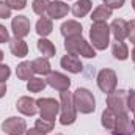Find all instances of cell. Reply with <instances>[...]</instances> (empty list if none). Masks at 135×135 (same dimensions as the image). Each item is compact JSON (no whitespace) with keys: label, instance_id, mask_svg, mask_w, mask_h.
Instances as JSON below:
<instances>
[{"label":"cell","instance_id":"obj_8","mask_svg":"<svg viewBox=\"0 0 135 135\" xmlns=\"http://www.w3.org/2000/svg\"><path fill=\"white\" fill-rule=\"evenodd\" d=\"M98 85L104 93L110 94L116 88V74L112 69H102L98 75Z\"/></svg>","mask_w":135,"mask_h":135},{"label":"cell","instance_id":"obj_37","mask_svg":"<svg viewBox=\"0 0 135 135\" xmlns=\"http://www.w3.org/2000/svg\"><path fill=\"white\" fill-rule=\"evenodd\" d=\"M5 94H6V85L0 82V98H3Z\"/></svg>","mask_w":135,"mask_h":135},{"label":"cell","instance_id":"obj_38","mask_svg":"<svg viewBox=\"0 0 135 135\" xmlns=\"http://www.w3.org/2000/svg\"><path fill=\"white\" fill-rule=\"evenodd\" d=\"M132 60H134V63H135V47H134V50H132Z\"/></svg>","mask_w":135,"mask_h":135},{"label":"cell","instance_id":"obj_9","mask_svg":"<svg viewBox=\"0 0 135 135\" xmlns=\"http://www.w3.org/2000/svg\"><path fill=\"white\" fill-rule=\"evenodd\" d=\"M2 131L8 135H22L27 132V124L22 118H8L3 121Z\"/></svg>","mask_w":135,"mask_h":135},{"label":"cell","instance_id":"obj_4","mask_svg":"<svg viewBox=\"0 0 135 135\" xmlns=\"http://www.w3.org/2000/svg\"><path fill=\"white\" fill-rule=\"evenodd\" d=\"M61 118H60V123L63 126L68 124H72L75 121V116H77V110H75V105L72 101V94L69 91H61Z\"/></svg>","mask_w":135,"mask_h":135},{"label":"cell","instance_id":"obj_5","mask_svg":"<svg viewBox=\"0 0 135 135\" xmlns=\"http://www.w3.org/2000/svg\"><path fill=\"white\" fill-rule=\"evenodd\" d=\"M127 96H129V91H124V90H118V91H113L107 96V105L108 108L115 113V115H123V113H127Z\"/></svg>","mask_w":135,"mask_h":135},{"label":"cell","instance_id":"obj_13","mask_svg":"<svg viewBox=\"0 0 135 135\" xmlns=\"http://www.w3.org/2000/svg\"><path fill=\"white\" fill-rule=\"evenodd\" d=\"M16 107H17V110L21 113H24L27 116H33L35 113L38 112V104H36V101L32 99V98H28V96L21 98L19 101L16 102Z\"/></svg>","mask_w":135,"mask_h":135},{"label":"cell","instance_id":"obj_26","mask_svg":"<svg viewBox=\"0 0 135 135\" xmlns=\"http://www.w3.org/2000/svg\"><path fill=\"white\" fill-rule=\"evenodd\" d=\"M46 85H47V82L46 80H42V79H39V77H32L30 80H28V83H27V90L30 91V93H39V91H42L44 88H46Z\"/></svg>","mask_w":135,"mask_h":135},{"label":"cell","instance_id":"obj_6","mask_svg":"<svg viewBox=\"0 0 135 135\" xmlns=\"http://www.w3.org/2000/svg\"><path fill=\"white\" fill-rule=\"evenodd\" d=\"M36 104H38V110L41 113V118L46 119V121H54L55 116H57V113H58V110H60V107H61L58 102L55 101V99H52V98L38 99Z\"/></svg>","mask_w":135,"mask_h":135},{"label":"cell","instance_id":"obj_10","mask_svg":"<svg viewBox=\"0 0 135 135\" xmlns=\"http://www.w3.org/2000/svg\"><path fill=\"white\" fill-rule=\"evenodd\" d=\"M11 28H13V33L16 38H24V36H27V35L30 33V21H28V17H25V16H16V17H13V21H11Z\"/></svg>","mask_w":135,"mask_h":135},{"label":"cell","instance_id":"obj_39","mask_svg":"<svg viewBox=\"0 0 135 135\" xmlns=\"http://www.w3.org/2000/svg\"><path fill=\"white\" fill-rule=\"evenodd\" d=\"M2 60H3V52L0 50V63H2Z\"/></svg>","mask_w":135,"mask_h":135},{"label":"cell","instance_id":"obj_42","mask_svg":"<svg viewBox=\"0 0 135 135\" xmlns=\"http://www.w3.org/2000/svg\"><path fill=\"white\" fill-rule=\"evenodd\" d=\"M134 124H135V119H134Z\"/></svg>","mask_w":135,"mask_h":135},{"label":"cell","instance_id":"obj_28","mask_svg":"<svg viewBox=\"0 0 135 135\" xmlns=\"http://www.w3.org/2000/svg\"><path fill=\"white\" fill-rule=\"evenodd\" d=\"M35 127L39 131V132H42V134H49L52 129H54V121H46V119H38L36 121V124H35Z\"/></svg>","mask_w":135,"mask_h":135},{"label":"cell","instance_id":"obj_24","mask_svg":"<svg viewBox=\"0 0 135 135\" xmlns=\"http://www.w3.org/2000/svg\"><path fill=\"white\" fill-rule=\"evenodd\" d=\"M32 66H33L35 74H50V63L47 58H36L32 61Z\"/></svg>","mask_w":135,"mask_h":135},{"label":"cell","instance_id":"obj_34","mask_svg":"<svg viewBox=\"0 0 135 135\" xmlns=\"http://www.w3.org/2000/svg\"><path fill=\"white\" fill-rule=\"evenodd\" d=\"M127 108L135 113V90L134 91H131L129 96H127Z\"/></svg>","mask_w":135,"mask_h":135},{"label":"cell","instance_id":"obj_27","mask_svg":"<svg viewBox=\"0 0 135 135\" xmlns=\"http://www.w3.org/2000/svg\"><path fill=\"white\" fill-rule=\"evenodd\" d=\"M49 5L50 2L49 0H33V11L38 14V16H44L49 9Z\"/></svg>","mask_w":135,"mask_h":135},{"label":"cell","instance_id":"obj_33","mask_svg":"<svg viewBox=\"0 0 135 135\" xmlns=\"http://www.w3.org/2000/svg\"><path fill=\"white\" fill-rule=\"evenodd\" d=\"M102 2H104V5L110 6L112 9L113 8H121L124 5V0H102Z\"/></svg>","mask_w":135,"mask_h":135},{"label":"cell","instance_id":"obj_17","mask_svg":"<svg viewBox=\"0 0 135 135\" xmlns=\"http://www.w3.org/2000/svg\"><path fill=\"white\" fill-rule=\"evenodd\" d=\"M61 35L65 38H71V36H79L82 35V25L75 21H68L61 25Z\"/></svg>","mask_w":135,"mask_h":135},{"label":"cell","instance_id":"obj_40","mask_svg":"<svg viewBox=\"0 0 135 135\" xmlns=\"http://www.w3.org/2000/svg\"><path fill=\"white\" fill-rule=\"evenodd\" d=\"M132 6H134V9H135V0H132Z\"/></svg>","mask_w":135,"mask_h":135},{"label":"cell","instance_id":"obj_3","mask_svg":"<svg viewBox=\"0 0 135 135\" xmlns=\"http://www.w3.org/2000/svg\"><path fill=\"white\" fill-rule=\"evenodd\" d=\"M90 38L93 42V47L104 50L107 49L110 42V27L105 22H94L90 30Z\"/></svg>","mask_w":135,"mask_h":135},{"label":"cell","instance_id":"obj_25","mask_svg":"<svg viewBox=\"0 0 135 135\" xmlns=\"http://www.w3.org/2000/svg\"><path fill=\"white\" fill-rule=\"evenodd\" d=\"M116 116H118V115H115L110 108L104 110V113H102V126H104L107 131H112L113 126H115V123H116Z\"/></svg>","mask_w":135,"mask_h":135},{"label":"cell","instance_id":"obj_15","mask_svg":"<svg viewBox=\"0 0 135 135\" xmlns=\"http://www.w3.org/2000/svg\"><path fill=\"white\" fill-rule=\"evenodd\" d=\"M110 32L116 38V41H123L127 38V22L124 19H115L110 25Z\"/></svg>","mask_w":135,"mask_h":135},{"label":"cell","instance_id":"obj_18","mask_svg":"<svg viewBox=\"0 0 135 135\" xmlns=\"http://www.w3.org/2000/svg\"><path fill=\"white\" fill-rule=\"evenodd\" d=\"M91 6H93L91 0H77L74 3V6H72V14L75 17H83V16H86L90 13Z\"/></svg>","mask_w":135,"mask_h":135},{"label":"cell","instance_id":"obj_1","mask_svg":"<svg viewBox=\"0 0 135 135\" xmlns=\"http://www.w3.org/2000/svg\"><path fill=\"white\" fill-rule=\"evenodd\" d=\"M65 47H66L68 54L83 55V57H86V58H94V57H96V52H94L93 46H90V42H86V41L82 38V35L66 38Z\"/></svg>","mask_w":135,"mask_h":135},{"label":"cell","instance_id":"obj_20","mask_svg":"<svg viewBox=\"0 0 135 135\" xmlns=\"http://www.w3.org/2000/svg\"><path fill=\"white\" fill-rule=\"evenodd\" d=\"M54 30V25H52V21L46 16H42L38 22H36V33L39 35L41 38L50 35V32Z\"/></svg>","mask_w":135,"mask_h":135},{"label":"cell","instance_id":"obj_32","mask_svg":"<svg viewBox=\"0 0 135 135\" xmlns=\"http://www.w3.org/2000/svg\"><path fill=\"white\" fill-rule=\"evenodd\" d=\"M127 38L131 39L132 44H135V21L127 22Z\"/></svg>","mask_w":135,"mask_h":135},{"label":"cell","instance_id":"obj_7","mask_svg":"<svg viewBox=\"0 0 135 135\" xmlns=\"http://www.w3.org/2000/svg\"><path fill=\"white\" fill-rule=\"evenodd\" d=\"M113 135H135V124L134 121L127 116V113L118 115L116 116V123L112 129Z\"/></svg>","mask_w":135,"mask_h":135},{"label":"cell","instance_id":"obj_30","mask_svg":"<svg viewBox=\"0 0 135 135\" xmlns=\"http://www.w3.org/2000/svg\"><path fill=\"white\" fill-rule=\"evenodd\" d=\"M6 3L11 9H24L27 5V0H6Z\"/></svg>","mask_w":135,"mask_h":135},{"label":"cell","instance_id":"obj_16","mask_svg":"<svg viewBox=\"0 0 135 135\" xmlns=\"http://www.w3.org/2000/svg\"><path fill=\"white\" fill-rule=\"evenodd\" d=\"M9 50H11L13 55L19 57V58H22V57H25L28 54L27 42L24 39H21V38H14V39L9 41Z\"/></svg>","mask_w":135,"mask_h":135},{"label":"cell","instance_id":"obj_22","mask_svg":"<svg viewBox=\"0 0 135 135\" xmlns=\"http://www.w3.org/2000/svg\"><path fill=\"white\" fill-rule=\"evenodd\" d=\"M16 74H17V77H19L21 80H30L32 75L35 74L32 63H30V61H22V63L17 66V69H16Z\"/></svg>","mask_w":135,"mask_h":135},{"label":"cell","instance_id":"obj_19","mask_svg":"<svg viewBox=\"0 0 135 135\" xmlns=\"http://www.w3.org/2000/svg\"><path fill=\"white\" fill-rule=\"evenodd\" d=\"M110 16H112V8L107 6V5H101V6H98V8L93 11L91 21H93V22H105Z\"/></svg>","mask_w":135,"mask_h":135},{"label":"cell","instance_id":"obj_21","mask_svg":"<svg viewBox=\"0 0 135 135\" xmlns=\"http://www.w3.org/2000/svg\"><path fill=\"white\" fill-rule=\"evenodd\" d=\"M38 50L42 54L44 58H50V57L55 55V46L49 39H46V38H41L38 41Z\"/></svg>","mask_w":135,"mask_h":135},{"label":"cell","instance_id":"obj_35","mask_svg":"<svg viewBox=\"0 0 135 135\" xmlns=\"http://www.w3.org/2000/svg\"><path fill=\"white\" fill-rule=\"evenodd\" d=\"M8 39H9V35H8V30L0 24V44H3V42H8Z\"/></svg>","mask_w":135,"mask_h":135},{"label":"cell","instance_id":"obj_29","mask_svg":"<svg viewBox=\"0 0 135 135\" xmlns=\"http://www.w3.org/2000/svg\"><path fill=\"white\" fill-rule=\"evenodd\" d=\"M11 16V8L8 6L6 2L0 0V19H8Z\"/></svg>","mask_w":135,"mask_h":135},{"label":"cell","instance_id":"obj_23","mask_svg":"<svg viewBox=\"0 0 135 135\" xmlns=\"http://www.w3.org/2000/svg\"><path fill=\"white\" fill-rule=\"evenodd\" d=\"M112 52H113V57L118 60H126L129 57V49L123 41H115L112 46Z\"/></svg>","mask_w":135,"mask_h":135},{"label":"cell","instance_id":"obj_11","mask_svg":"<svg viewBox=\"0 0 135 135\" xmlns=\"http://www.w3.org/2000/svg\"><path fill=\"white\" fill-rule=\"evenodd\" d=\"M46 82H47V85H50L52 88H55L58 91H66V90H69V85H71V80L61 72H50L49 77L46 79Z\"/></svg>","mask_w":135,"mask_h":135},{"label":"cell","instance_id":"obj_14","mask_svg":"<svg viewBox=\"0 0 135 135\" xmlns=\"http://www.w3.org/2000/svg\"><path fill=\"white\" fill-rule=\"evenodd\" d=\"M68 13H69V6H68L66 3L60 2V0L50 2L49 9H47V14H49V17H52V19H61V17L66 16Z\"/></svg>","mask_w":135,"mask_h":135},{"label":"cell","instance_id":"obj_2","mask_svg":"<svg viewBox=\"0 0 135 135\" xmlns=\"http://www.w3.org/2000/svg\"><path fill=\"white\" fill-rule=\"evenodd\" d=\"M72 101H74V105H75V110L80 112V113H91L96 108L94 96L86 88H77L75 93L72 94Z\"/></svg>","mask_w":135,"mask_h":135},{"label":"cell","instance_id":"obj_36","mask_svg":"<svg viewBox=\"0 0 135 135\" xmlns=\"http://www.w3.org/2000/svg\"><path fill=\"white\" fill-rule=\"evenodd\" d=\"M25 135H46V134L39 132V131H38V129L35 127V129H30V131H27V132H25Z\"/></svg>","mask_w":135,"mask_h":135},{"label":"cell","instance_id":"obj_31","mask_svg":"<svg viewBox=\"0 0 135 135\" xmlns=\"http://www.w3.org/2000/svg\"><path fill=\"white\" fill-rule=\"evenodd\" d=\"M9 74H11V69L6 66V65H2V63H0V82H2V83H5V82L8 80Z\"/></svg>","mask_w":135,"mask_h":135},{"label":"cell","instance_id":"obj_12","mask_svg":"<svg viewBox=\"0 0 135 135\" xmlns=\"http://www.w3.org/2000/svg\"><path fill=\"white\" fill-rule=\"evenodd\" d=\"M61 68L63 69H66L69 72H72V74H79L80 71H82V61H80V58L77 57V55H74V54H68L65 55L63 58H61Z\"/></svg>","mask_w":135,"mask_h":135},{"label":"cell","instance_id":"obj_41","mask_svg":"<svg viewBox=\"0 0 135 135\" xmlns=\"http://www.w3.org/2000/svg\"><path fill=\"white\" fill-rule=\"evenodd\" d=\"M57 135H63V134H57Z\"/></svg>","mask_w":135,"mask_h":135}]
</instances>
